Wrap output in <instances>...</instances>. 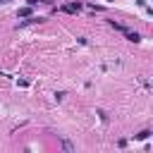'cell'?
Listing matches in <instances>:
<instances>
[{"label": "cell", "instance_id": "7", "mask_svg": "<svg viewBox=\"0 0 153 153\" xmlns=\"http://www.w3.org/2000/svg\"><path fill=\"white\" fill-rule=\"evenodd\" d=\"M38 2H41V0H29V5H31V7H36Z\"/></svg>", "mask_w": 153, "mask_h": 153}, {"label": "cell", "instance_id": "8", "mask_svg": "<svg viewBox=\"0 0 153 153\" xmlns=\"http://www.w3.org/2000/svg\"><path fill=\"white\" fill-rule=\"evenodd\" d=\"M0 2H10V0H0Z\"/></svg>", "mask_w": 153, "mask_h": 153}, {"label": "cell", "instance_id": "6", "mask_svg": "<svg viewBox=\"0 0 153 153\" xmlns=\"http://www.w3.org/2000/svg\"><path fill=\"white\" fill-rule=\"evenodd\" d=\"M62 148H65V151H74V146H72L69 141H62Z\"/></svg>", "mask_w": 153, "mask_h": 153}, {"label": "cell", "instance_id": "4", "mask_svg": "<svg viewBox=\"0 0 153 153\" xmlns=\"http://www.w3.org/2000/svg\"><path fill=\"white\" fill-rule=\"evenodd\" d=\"M36 22H41V17H31V19H26V22H19V29H22V26H29V24H36Z\"/></svg>", "mask_w": 153, "mask_h": 153}, {"label": "cell", "instance_id": "5", "mask_svg": "<svg viewBox=\"0 0 153 153\" xmlns=\"http://www.w3.org/2000/svg\"><path fill=\"white\" fill-rule=\"evenodd\" d=\"M148 136H151V131H148V129H143V131H139V134H136V139H148Z\"/></svg>", "mask_w": 153, "mask_h": 153}, {"label": "cell", "instance_id": "2", "mask_svg": "<svg viewBox=\"0 0 153 153\" xmlns=\"http://www.w3.org/2000/svg\"><path fill=\"white\" fill-rule=\"evenodd\" d=\"M62 10H65V12H69V14H74V12H79V10H81V5H79V2H72V5H65Z\"/></svg>", "mask_w": 153, "mask_h": 153}, {"label": "cell", "instance_id": "1", "mask_svg": "<svg viewBox=\"0 0 153 153\" xmlns=\"http://www.w3.org/2000/svg\"><path fill=\"white\" fill-rule=\"evenodd\" d=\"M31 14H33V7H31V5L19 7V12H17V17H31Z\"/></svg>", "mask_w": 153, "mask_h": 153}, {"label": "cell", "instance_id": "3", "mask_svg": "<svg viewBox=\"0 0 153 153\" xmlns=\"http://www.w3.org/2000/svg\"><path fill=\"white\" fill-rule=\"evenodd\" d=\"M127 38H129L131 43H139V41H141V36H139L136 31H127Z\"/></svg>", "mask_w": 153, "mask_h": 153}]
</instances>
